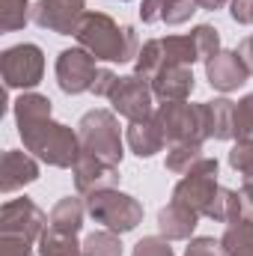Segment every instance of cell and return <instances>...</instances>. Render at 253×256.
Instances as JSON below:
<instances>
[{
	"label": "cell",
	"instance_id": "obj_1",
	"mask_svg": "<svg viewBox=\"0 0 253 256\" xmlns=\"http://www.w3.org/2000/svg\"><path fill=\"white\" fill-rule=\"evenodd\" d=\"M12 110H15L18 134H21L27 152H33L48 167H60V170H68L78 164V158L84 152L80 137L68 126L51 120V98L48 96L24 92Z\"/></svg>",
	"mask_w": 253,
	"mask_h": 256
},
{
	"label": "cell",
	"instance_id": "obj_2",
	"mask_svg": "<svg viewBox=\"0 0 253 256\" xmlns=\"http://www.w3.org/2000/svg\"><path fill=\"white\" fill-rule=\"evenodd\" d=\"M74 39L84 51H90L96 60H104V63H131L140 54L137 30L128 27V24L120 27L104 12H86L80 18V27L74 33Z\"/></svg>",
	"mask_w": 253,
	"mask_h": 256
},
{
	"label": "cell",
	"instance_id": "obj_3",
	"mask_svg": "<svg viewBox=\"0 0 253 256\" xmlns=\"http://www.w3.org/2000/svg\"><path fill=\"white\" fill-rule=\"evenodd\" d=\"M78 137H80V149L86 155H96L98 161H108L114 167L122 164V131L120 120L110 110H90L80 116L78 122Z\"/></svg>",
	"mask_w": 253,
	"mask_h": 256
},
{
	"label": "cell",
	"instance_id": "obj_4",
	"mask_svg": "<svg viewBox=\"0 0 253 256\" xmlns=\"http://www.w3.org/2000/svg\"><path fill=\"white\" fill-rule=\"evenodd\" d=\"M155 120L164 131L167 143H196L202 146L208 140V110L202 104H188V102H164L155 110Z\"/></svg>",
	"mask_w": 253,
	"mask_h": 256
},
{
	"label": "cell",
	"instance_id": "obj_5",
	"mask_svg": "<svg viewBox=\"0 0 253 256\" xmlns=\"http://www.w3.org/2000/svg\"><path fill=\"white\" fill-rule=\"evenodd\" d=\"M86 214L104 230L122 236V232L137 230V224H143V202L134 200L131 194L108 188V191H96L86 196Z\"/></svg>",
	"mask_w": 253,
	"mask_h": 256
},
{
	"label": "cell",
	"instance_id": "obj_6",
	"mask_svg": "<svg viewBox=\"0 0 253 256\" xmlns=\"http://www.w3.org/2000/svg\"><path fill=\"white\" fill-rule=\"evenodd\" d=\"M218 161L214 158H202L190 173L179 179V185L173 188V202L190 208L200 218H208V208L218 196Z\"/></svg>",
	"mask_w": 253,
	"mask_h": 256
},
{
	"label": "cell",
	"instance_id": "obj_7",
	"mask_svg": "<svg viewBox=\"0 0 253 256\" xmlns=\"http://www.w3.org/2000/svg\"><path fill=\"white\" fill-rule=\"evenodd\" d=\"M0 72H3V84L6 90H33L42 84L45 74V54L39 45H12L3 51L0 57Z\"/></svg>",
	"mask_w": 253,
	"mask_h": 256
},
{
	"label": "cell",
	"instance_id": "obj_8",
	"mask_svg": "<svg viewBox=\"0 0 253 256\" xmlns=\"http://www.w3.org/2000/svg\"><path fill=\"white\" fill-rule=\"evenodd\" d=\"M110 104L114 114L126 116L128 122H140V120H152L155 116V92L152 84L140 74H126L116 78L114 90H110Z\"/></svg>",
	"mask_w": 253,
	"mask_h": 256
},
{
	"label": "cell",
	"instance_id": "obj_9",
	"mask_svg": "<svg viewBox=\"0 0 253 256\" xmlns=\"http://www.w3.org/2000/svg\"><path fill=\"white\" fill-rule=\"evenodd\" d=\"M45 224H48L45 212L27 196L9 200L0 208V236H18L27 242H39L45 232Z\"/></svg>",
	"mask_w": 253,
	"mask_h": 256
},
{
	"label": "cell",
	"instance_id": "obj_10",
	"mask_svg": "<svg viewBox=\"0 0 253 256\" xmlns=\"http://www.w3.org/2000/svg\"><path fill=\"white\" fill-rule=\"evenodd\" d=\"M98 78L96 57L84 48H68L57 57V86L66 96H80L92 92V84Z\"/></svg>",
	"mask_w": 253,
	"mask_h": 256
},
{
	"label": "cell",
	"instance_id": "obj_11",
	"mask_svg": "<svg viewBox=\"0 0 253 256\" xmlns=\"http://www.w3.org/2000/svg\"><path fill=\"white\" fill-rule=\"evenodd\" d=\"M84 15L86 0H36L33 6V24L57 36H74Z\"/></svg>",
	"mask_w": 253,
	"mask_h": 256
},
{
	"label": "cell",
	"instance_id": "obj_12",
	"mask_svg": "<svg viewBox=\"0 0 253 256\" xmlns=\"http://www.w3.org/2000/svg\"><path fill=\"white\" fill-rule=\"evenodd\" d=\"M206 78H208L212 90H218V92H236L238 86H244L250 80V68L242 60L238 51H220L218 57H212L206 63Z\"/></svg>",
	"mask_w": 253,
	"mask_h": 256
},
{
	"label": "cell",
	"instance_id": "obj_13",
	"mask_svg": "<svg viewBox=\"0 0 253 256\" xmlns=\"http://www.w3.org/2000/svg\"><path fill=\"white\" fill-rule=\"evenodd\" d=\"M72 173H74L78 194H86V196L96 191H108V188L120 185V167H114L108 161H98L96 155H86V152H80V158L72 167Z\"/></svg>",
	"mask_w": 253,
	"mask_h": 256
},
{
	"label": "cell",
	"instance_id": "obj_14",
	"mask_svg": "<svg viewBox=\"0 0 253 256\" xmlns=\"http://www.w3.org/2000/svg\"><path fill=\"white\" fill-rule=\"evenodd\" d=\"M149 84H152L155 98H161V102H188L194 86H196L190 66H179V63L164 66Z\"/></svg>",
	"mask_w": 253,
	"mask_h": 256
},
{
	"label": "cell",
	"instance_id": "obj_15",
	"mask_svg": "<svg viewBox=\"0 0 253 256\" xmlns=\"http://www.w3.org/2000/svg\"><path fill=\"white\" fill-rule=\"evenodd\" d=\"M36 179H39V164L27 152H18V149L3 152V161H0V191L3 194L21 191L24 185H33Z\"/></svg>",
	"mask_w": 253,
	"mask_h": 256
},
{
	"label": "cell",
	"instance_id": "obj_16",
	"mask_svg": "<svg viewBox=\"0 0 253 256\" xmlns=\"http://www.w3.org/2000/svg\"><path fill=\"white\" fill-rule=\"evenodd\" d=\"M196 224H200V214H194L190 208L173 202V200L158 212V232L167 242H188L196 230Z\"/></svg>",
	"mask_w": 253,
	"mask_h": 256
},
{
	"label": "cell",
	"instance_id": "obj_17",
	"mask_svg": "<svg viewBox=\"0 0 253 256\" xmlns=\"http://www.w3.org/2000/svg\"><path fill=\"white\" fill-rule=\"evenodd\" d=\"M126 143L137 158H152V155H158L167 146V137H164V131L158 126V120L152 116V120L131 122L126 131Z\"/></svg>",
	"mask_w": 253,
	"mask_h": 256
},
{
	"label": "cell",
	"instance_id": "obj_18",
	"mask_svg": "<svg viewBox=\"0 0 253 256\" xmlns=\"http://www.w3.org/2000/svg\"><path fill=\"white\" fill-rule=\"evenodd\" d=\"M84 214H86V206L78 200V196H66L54 206V212L48 214V226L57 230V232H68V236H78L80 226H84Z\"/></svg>",
	"mask_w": 253,
	"mask_h": 256
},
{
	"label": "cell",
	"instance_id": "obj_19",
	"mask_svg": "<svg viewBox=\"0 0 253 256\" xmlns=\"http://www.w3.org/2000/svg\"><path fill=\"white\" fill-rule=\"evenodd\" d=\"M206 110H208V137L214 140L236 137V102L214 98V102H206Z\"/></svg>",
	"mask_w": 253,
	"mask_h": 256
},
{
	"label": "cell",
	"instance_id": "obj_20",
	"mask_svg": "<svg viewBox=\"0 0 253 256\" xmlns=\"http://www.w3.org/2000/svg\"><path fill=\"white\" fill-rule=\"evenodd\" d=\"M220 244H224L226 256H253V220L242 218V220L230 224Z\"/></svg>",
	"mask_w": 253,
	"mask_h": 256
},
{
	"label": "cell",
	"instance_id": "obj_21",
	"mask_svg": "<svg viewBox=\"0 0 253 256\" xmlns=\"http://www.w3.org/2000/svg\"><path fill=\"white\" fill-rule=\"evenodd\" d=\"M242 214H244V206H242V194L232 191V188H218V196H214V202H212V208H208V218L214 220V224H236V220H242Z\"/></svg>",
	"mask_w": 253,
	"mask_h": 256
},
{
	"label": "cell",
	"instance_id": "obj_22",
	"mask_svg": "<svg viewBox=\"0 0 253 256\" xmlns=\"http://www.w3.org/2000/svg\"><path fill=\"white\" fill-rule=\"evenodd\" d=\"M39 254L42 256H84V244H78V236L57 232V230H45L39 238Z\"/></svg>",
	"mask_w": 253,
	"mask_h": 256
},
{
	"label": "cell",
	"instance_id": "obj_23",
	"mask_svg": "<svg viewBox=\"0 0 253 256\" xmlns=\"http://www.w3.org/2000/svg\"><path fill=\"white\" fill-rule=\"evenodd\" d=\"M202 158H206V155H202V146H196V143H176V146L167 149V173L185 176V173H190Z\"/></svg>",
	"mask_w": 253,
	"mask_h": 256
},
{
	"label": "cell",
	"instance_id": "obj_24",
	"mask_svg": "<svg viewBox=\"0 0 253 256\" xmlns=\"http://www.w3.org/2000/svg\"><path fill=\"white\" fill-rule=\"evenodd\" d=\"M27 21H33V6L27 0H0V30L15 33Z\"/></svg>",
	"mask_w": 253,
	"mask_h": 256
},
{
	"label": "cell",
	"instance_id": "obj_25",
	"mask_svg": "<svg viewBox=\"0 0 253 256\" xmlns=\"http://www.w3.org/2000/svg\"><path fill=\"white\" fill-rule=\"evenodd\" d=\"M84 256H122V242L110 230L92 232L84 238Z\"/></svg>",
	"mask_w": 253,
	"mask_h": 256
},
{
	"label": "cell",
	"instance_id": "obj_26",
	"mask_svg": "<svg viewBox=\"0 0 253 256\" xmlns=\"http://www.w3.org/2000/svg\"><path fill=\"white\" fill-rule=\"evenodd\" d=\"M190 39H194L196 54H200V60H202V63H208L212 57H218V54H220V36H218V30H214V27L200 24V27H194V30H190Z\"/></svg>",
	"mask_w": 253,
	"mask_h": 256
},
{
	"label": "cell",
	"instance_id": "obj_27",
	"mask_svg": "<svg viewBox=\"0 0 253 256\" xmlns=\"http://www.w3.org/2000/svg\"><path fill=\"white\" fill-rule=\"evenodd\" d=\"M194 12H200V3L196 0H167L164 3V15H161V24H170V27L188 24L190 18H194Z\"/></svg>",
	"mask_w": 253,
	"mask_h": 256
},
{
	"label": "cell",
	"instance_id": "obj_28",
	"mask_svg": "<svg viewBox=\"0 0 253 256\" xmlns=\"http://www.w3.org/2000/svg\"><path fill=\"white\" fill-rule=\"evenodd\" d=\"M230 167L244 179H253V140H238L230 149Z\"/></svg>",
	"mask_w": 253,
	"mask_h": 256
},
{
	"label": "cell",
	"instance_id": "obj_29",
	"mask_svg": "<svg viewBox=\"0 0 253 256\" xmlns=\"http://www.w3.org/2000/svg\"><path fill=\"white\" fill-rule=\"evenodd\" d=\"M236 140H253V92L236 104Z\"/></svg>",
	"mask_w": 253,
	"mask_h": 256
},
{
	"label": "cell",
	"instance_id": "obj_30",
	"mask_svg": "<svg viewBox=\"0 0 253 256\" xmlns=\"http://www.w3.org/2000/svg\"><path fill=\"white\" fill-rule=\"evenodd\" d=\"M131 256H176V254H173V248H170L167 238L149 236V238H140V242L134 244V254Z\"/></svg>",
	"mask_w": 253,
	"mask_h": 256
},
{
	"label": "cell",
	"instance_id": "obj_31",
	"mask_svg": "<svg viewBox=\"0 0 253 256\" xmlns=\"http://www.w3.org/2000/svg\"><path fill=\"white\" fill-rule=\"evenodd\" d=\"M0 256H33V242L18 236H0Z\"/></svg>",
	"mask_w": 253,
	"mask_h": 256
},
{
	"label": "cell",
	"instance_id": "obj_32",
	"mask_svg": "<svg viewBox=\"0 0 253 256\" xmlns=\"http://www.w3.org/2000/svg\"><path fill=\"white\" fill-rule=\"evenodd\" d=\"M185 256H226V254H224V244H220V242L202 236V238H194V242H190Z\"/></svg>",
	"mask_w": 253,
	"mask_h": 256
},
{
	"label": "cell",
	"instance_id": "obj_33",
	"mask_svg": "<svg viewBox=\"0 0 253 256\" xmlns=\"http://www.w3.org/2000/svg\"><path fill=\"white\" fill-rule=\"evenodd\" d=\"M164 3H167V0H143V6H140V18H143V24H161Z\"/></svg>",
	"mask_w": 253,
	"mask_h": 256
},
{
	"label": "cell",
	"instance_id": "obj_34",
	"mask_svg": "<svg viewBox=\"0 0 253 256\" xmlns=\"http://www.w3.org/2000/svg\"><path fill=\"white\" fill-rule=\"evenodd\" d=\"M230 15L236 24H253V0H232Z\"/></svg>",
	"mask_w": 253,
	"mask_h": 256
},
{
	"label": "cell",
	"instance_id": "obj_35",
	"mask_svg": "<svg viewBox=\"0 0 253 256\" xmlns=\"http://www.w3.org/2000/svg\"><path fill=\"white\" fill-rule=\"evenodd\" d=\"M114 84H116V74H114L110 68H98V78H96V84H92V96L108 98L110 90H114Z\"/></svg>",
	"mask_w": 253,
	"mask_h": 256
},
{
	"label": "cell",
	"instance_id": "obj_36",
	"mask_svg": "<svg viewBox=\"0 0 253 256\" xmlns=\"http://www.w3.org/2000/svg\"><path fill=\"white\" fill-rule=\"evenodd\" d=\"M242 206H244V214L242 218H250L253 220V179H244V185H242Z\"/></svg>",
	"mask_w": 253,
	"mask_h": 256
},
{
	"label": "cell",
	"instance_id": "obj_37",
	"mask_svg": "<svg viewBox=\"0 0 253 256\" xmlns=\"http://www.w3.org/2000/svg\"><path fill=\"white\" fill-rule=\"evenodd\" d=\"M238 54H242V60L248 63V68H250V74H253V36H248V39L238 45Z\"/></svg>",
	"mask_w": 253,
	"mask_h": 256
},
{
	"label": "cell",
	"instance_id": "obj_38",
	"mask_svg": "<svg viewBox=\"0 0 253 256\" xmlns=\"http://www.w3.org/2000/svg\"><path fill=\"white\" fill-rule=\"evenodd\" d=\"M200 3V9H206V12H218V9H224L226 3H232V0H196Z\"/></svg>",
	"mask_w": 253,
	"mask_h": 256
},
{
	"label": "cell",
	"instance_id": "obj_39",
	"mask_svg": "<svg viewBox=\"0 0 253 256\" xmlns=\"http://www.w3.org/2000/svg\"><path fill=\"white\" fill-rule=\"evenodd\" d=\"M122 3H128V0H122Z\"/></svg>",
	"mask_w": 253,
	"mask_h": 256
}]
</instances>
